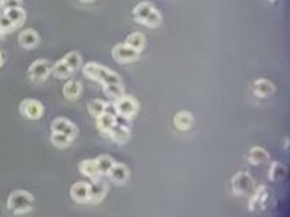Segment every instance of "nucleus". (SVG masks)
I'll return each mask as SVG.
<instances>
[{
	"mask_svg": "<svg viewBox=\"0 0 290 217\" xmlns=\"http://www.w3.org/2000/svg\"><path fill=\"white\" fill-rule=\"evenodd\" d=\"M84 75L88 76L90 79H94L97 82H102L104 85H110V83H122V79L114 70H110L104 65H99L94 62H88L84 65Z\"/></svg>",
	"mask_w": 290,
	"mask_h": 217,
	"instance_id": "obj_1",
	"label": "nucleus"
},
{
	"mask_svg": "<svg viewBox=\"0 0 290 217\" xmlns=\"http://www.w3.org/2000/svg\"><path fill=\"white\" fill-rule=\"evenodd\" d=\"M33 196L25 190H15L8 197V208L15 214H25L32 210Z\"/></svg>",
	"mask_w": 290,
	"mask_h": 217,
	"instance_id": "obj_2",
	"label": "nucleus"
},
{
	"mask_svg": "<svg viewBox=\"0 0 290 217\" xmlns=\"http://www.w3.org/2000/svg\"><path fill=\"white\" fill-rule=\"evenodd\" d=\"M52 69H54L52 62H49L46 59H38L29 67V76L33 82H41L49 76V73H52Z\"/></svg>",
	"mask_w": 290,
	"mask_h": 217,
	"instance_id": "obj_3",
	"label": "nucleus"
},
{
	"mask_svg": "<svg viewBox=\"0 0 290 217\" xmlns=\"http://www.w3.org/2000/svg\"><path fill=\"white\" fill-rule=\"evenodd\" d=\"M114 107H116L117 115H123V117H128V119L132 115H135L139 111L137 100H135L134 97H129V96H123L122 99L116 100Z\"/></svg>",
	"mask_w": 290,
	"mask_h": 217,
	"instance_id": "obj_4",
	"label": "nucleus"
},
{
	"mask_svg": "<svg viewBox=\"0 0 290 217\" xmlns=\"http://www.w3.org/2000/svg\"><path fill=\"white\" fill-rule=\"evenodd\" d=\"M43 105L38 100L33 99H26L20 104V112L29 120H38L40 117L43 115Z\"/></svg>",
	"mask_w": 290,
	"mask_h": 217,
	"instance_id": "obj_5",
	"label": "nucleus"
},
{
	"mask_svg": "<svg viewBox=\"0 0 290 217\" xmlns=\"http://www.w3.org/2000/svg\"><path fill=\"white\" fill-rule=\"evenodd\" d=\"M139 55H140L139 50H135L126 44H117L113 49V58L117 62H132L139 58Z\"/></svg>",
	"mask_w": 290,
	"mask_h": 217,
	"instance_id": "obj_6",
	"label": "nucleus"
},
{
	"mask_svg": "<svg viewBox=\"0 0 290 217\" xmlns=\"http://www.w3.org/2000/svg\"><path fill=\"white\" fill-rule=\"evenodd\" d=\"M52 132H58V134H64V136L70 137L72 140L78 136V128L69 120L64 119V117H58V119L54 120L52 123Z\"/></svg>",
	"mask_w": 290,
	"mask_h": 217,
	"instance_id": "obj_7",
	"label": "nucleus"
},
{
	"mask_svg": "<svg viewBox=\"0 0 290 217\" xmlns=\"http://www.w3.org/2000/svg\"><path fill=\"white\" fill-rule=\"evenodd\" d=\"M70 194L79 204L90 202V184L88 182H76L70 190Z\"/></svg>",
	"mask_w": 290,
	"mask_h": 217,
	"instance_id": "obj_8",
	"label": "nucleus"
},
{
	"mask_svg": "<svg viewBox=\"0 0 290 217\" xmlns=\"http://www.w3.org/2000/svg\"><path fill=\"white\" fill-rule=\"evenodd\" d=\"M232 189L237 194H246L252 189V179L248 173H237L232 179Z\"/></svg>",
	"mask_w": 290,
	"mask_h": 217,
	"instance_id": "obj_9",
	"label": "nucleus"
},
{
	"mask_svg": "<svg viewBox=\"0 0 290 217\" xmlns=\"http://www.w3.org/2000/svg\"><path fill=\"white\" fill-rule=\"evenodd\" d=\"M108 176L116 184H125L128 181V178H129V170H128V167L125 164L116 163L113 165V169L110 170Z\"/></svg>",
	"mask_w": 290,
	"mask_h": 217,
	"instance_id": "obj_10",
	"label": "nucleus"
},
{
	"mask_svg": "<svg viewBox=\"0 0 290 217\" xmlns=\"http://www.w3.org/2000/svg\"><path fill=\"white\" fill-rule=\"evenodd\" d=\"M38 40H40L38 33L33 29H25L19 35V43L25 49H33L38 44Z\"/></svg>",
	"mask_w": 290,
	"mask_h": 217,
	"instance_id": "obj_11",
	"label": "nucleus"
},
{
	"mask_svg": "<svg viewBox=\"0 0 290 217\" xmlns=\"http://www.w3.org/2000/svg\"><path fill=\"white\" fill-rule=\"evenodd\" d=\"M79 170H81L82 175L90 178L91 181H96L100 176V172H99V167H97L96 160H85V161H82L79 164Z\"/></svg>",
	"mask_w": 290,
	"mask_h": 217,
	"instance_id": "obj_12",
	"label": "nucleus"
},
{
	"mask_svg": "<svg viewBox=\"0 0 290 217\" xmlns=\"http://www.w3.org/2000/svg\"><path fill=\"white\" fill-rule=\"evenodd\" d=\"M153 11H155V8L152 6V3H149V2H142V3H139L137 6L134 8L132 14H134V17H135V20H139V22H142V23H146L147 19L152 15Z\"/></svg>",
	"mask_w": 290,
	"mask_h": 217,
	"instance_id": "obj_13",
	"label": "nucleus"
},
{
	"mask_svg": "<svg viewBox=\"0 0 290 217\" xmlns=\"http://www.w3.org/2000/svg\"><path fill=\"white\" fill-rule=\"evenodd\" d=\"M105 193H107L105 182L96 179L90 184V202H100L104 199Z\"/></svg>",
	"mask_w": 290,
	"mask_h": 217,
	"instance_id": "obj_14",
	"label": "nucleus"
},
{
	"mask_svg": "<svg viewBox=\"0 0 290 217\" xmlns=\"http://www.w3.org/2000/svg\"><path fill=\"white\" fill-rule=\"evenodd\" d=\"M174 122H175V126L179 131H187L193 125V115L189 111H181L175 115Z\"/></svg>",
	"mask_w": 290,
	"mask_h": 217,
	"instance_id": "obj_15",
	"label": "nucleus"
},
{
	"mask_svg": "<svg viewBox=\"0 0 290 217\" xmlns=\"http://www.w3.org/2000/svg\"><path fill=\"white\" fill-rule=\"evenodd\" d=\"M254 91L260 97H266L274 93V85H272V82L267 79H259L254 83Z\"/></svg>",
	"mask_w": 290,
	"mask_h": 217,
	"instance_id": "obj_16",
	"label": "nucleus"
},
{
	"mask_svg": "<svg viewBox=\"0 0 290 217\" xmlns=\"http://www.w3.org/2000/svg\"><path fill=\"white\" fill-rule=\"evenodd\" d=\"M125 44L129 46V47H132V49H135V50H139V52H140V50L146 44V40H145L142 32H132V33H129V35H128Z\"/></svg>",
	"mask_w": 290,
	"mask_h": 217,
	"instance_id": "obj_17",
	"label": "nucleus"
},
{
	"mask_svg": "<svg viewBox=\"0 0 290 217\" xmlns=\"http://www.w3.org/2000/svg\"><path fill=\"white\" fill-rule=\"evenodd\" d=\"M110 136L117 143H126L128 138H129V128H123V126L114 125L113 129L110 131Z\"/></svg>",
	"mask_w": 290,
	"mask_h": 217,
	"instance_id": "obj_18",
	"label": "nucleus"
},
{
	"mask_svg": "<svg viewBox=\"0 0 290 217\" xmlns=\"http://www.w3.org/2000/svg\"><path fill=\"white\" fill-rule=\"evenodd\" d=\"M81 90H82V87H81V83L78 81H69L64 85L62 93L67 99H78L79 94H81Z\"/></svg>",
	"mask_w": 290,
	"mask_h": 217,
	"instance_id": "obj_19",
	"label": "nucleus"
},
{
	"mask_svg": "<svg viewBox=\"0 0 290 217\" xmlns=\"http://www.w3.org/2000/svg\"><path fill=\"white\" fill-rule=\"evenodd\" d=\"M116 125V115L111 114H102L97 117V128L104 132H110L113 129V126Z\"/></svg>",
	"mask_w": 290,
	"mask_h": 217,
	"instance_id": "obj_20",
	"label": "nucleus"
},
{
	"mask_svg": "<svg viewBox=\"0 0 290 217\" xmlns=\"http://www.w3.org/2000/svg\"><path fill=\"white\" fill-rule=\"evenodd\" d=\"M5 14H6L8 19L12 22L14 26L22 25V23L25 22V19H26V12H25L23 8H12V9L5 11Z\"/></svg>",
	"mask_w": 290,
	"mask_h": 217,
	"instance_id": "obj_21",
	"label": "nucleus"
},
{
	"mask_svg": "<svg viewBox=\"0 0 290 217\" xmlns=\"http://www.w3.org/2000/svg\"><path fill=\"white\" fill-rule=\"evenodd\" d=\"M96 163H97V167H99L100 175H108L110 170L113 169V165L116 164V161H114L111 157H108V155H100V157L96 160Z\"/></svg>",
	"mask_w": 290,
	"mask_h": 217,
	"instance_id": "obj_22",
	"label": "nucleus"
},
{
	"mask_svg": "<svg viewBox=\"0 0 290 217\" xmlns=\"http://www.w3.org/2000/svg\"><path fill=\"white\" fill-rule=\"evenodd\" d=\"M104 91H105L107 97L114 99V100H118V99H122L125 96L122 83H110V85H105Z\"/></svg>",
	"mask_w": 290,
	"mask_h": 217,
	"instance_id": "obj_23",
	"label": "nucleus"
},
{
	"mask_svg": "<svg viewBox=\"0 0 290 217\" xmlns=\"http://www.w3.org/2000/svg\"><path fill=\"white\" fill-rule=\"evenodd\" d=\"M62 61L67 64V67H69L72 72H76L81 67V61L82 59H81V55L78 52H69L62 58Z\"/></svg>",
	"mask_w": 290,
	"mask_h": 217,
	"instance_id": "obj_24",
	"label": "nucleus"
},
{
	"mask_svg": "<svg viewBox=\"0 0 290 217\" xmlns=\"http://www.w3.org/2000/svg\"><path fill=\"white\" fill-rule=\"evenodd\" d=\"M52 73L57 76V78H61V79H65V78H69L72 75V70L67 67V64L61 59L58 61L55 65H54V69H52Z\"/></svg>",
	"mask_w": 290,
	"mask_h": 217,
	"instance_id": "obj_25",
	"label": "nucleus"
},
{
	"mask_svg": "<svg viewBox=\"0 0 290 217\" xmlns=\"http://www.w3.org/2000/svg\"><path fill=\"white\" fill-rule=\"evenodd\" d=\"M105 108H107V104L104 102V100H91V102L88 104V111L91 115H94L96 119L99 115L105 114Z\"/></svg>",
	"mask_w": 290,
	"mask_h": 217,
	"instance_id": "obj_26",
	"label": "nucleus"
},
{
	"mask_svg": "<svg viewBox=\"0 0 290 217\" xmlns=\"http://www.w3.org/2000/svg\"><path fill=\"white\" fill-rule=\"evenodd\" d=\"M50 141L55 147H67L70 144L72 138L64 136V134H58V132H52V136H50Z\"/></svg>",
	"mask_w": 290,
	"mask_h": 217,
	"instance_id": "obj_27",
	"label": "nucleus"
},
{
	"mask_svg": "<svg viewBox=\"0 0 290 217\" xmlns=\"http://www.w3.org/2000/svg\"><path fill=\"white\" fill-rule=\"evenodd\" d=\"M267 157H269L267 152H266L264 149H261V147H254V149L251 150V154H249L251 163H254V164H260V163L266 161Z\"/></svg>",
	"mask_w": 290,
	"mask_h": 217,
	"instance_id": "obj_28",
	"label": "nucleus"
},
{
	"mask_svg": "<svg viewBox=\"0 0 290 217\" xmlns=\"http://www.w3.org/2000/svg\"><path fill=\"white\" fill-rule=\"evenodd\" d=\"M15 26L12 25V22L6 17L5 12H0V32L2 33H6V32H11Z\"/></svg>",
	"mask_w": 290,
	"mask_h": 217,
	"instance_id": "obj_29",
	"label": "nucleus"
},
{
	"mask_svg": "<svg viewBox=\"0 0 290 217\" xmlns=\"http://www.w3.org/2000/svg\"><path fill=\"white\" fill-rule=\"evenodd\" d=\"M160 23H161V14H160V11H153L152 12V15L147 19V22L145 23L146 26H149V27H157V26H160Z\"/></svg>",
	"mask_w": 290,
	"mask_h": 217,
	"instance_id": "obj_30",
	"label": "nucleus"
},
{
	"mask_svg": "<svg viewBox=\"0 0 290 217\" xmlns=\"http://www.w3.org/2000/svg\"><path fill=\"white\" fill-rule=\"evenodd\" d=\"M284 173H286V170H284V167L281 164L272 165V169H270V178L272 179H280V178L284 176Z\"/></svg>",
	"mask_w": 290,
	"mask_h": 217,
	"instance_id": "obj_31",
	"label": "nucleus"
},
{
	"mask_svg": "<svg viewBox=\"0 0 290 217\" xmlns=\"http://www.w3.org/2000/svg\"><path fill=\"white\" fill-rule=\"evenodd\" d=\"M2 8L5 11L12 9V8H22V0H3V2H2Z\"/></svg>",
	"mask_w": 290,
	"mask_h": 217,
	"instance_id": "obj_32",
	"label": "nucleus"
},
{
	"mask_svg": "<svg viewBox=\"0 0 290 217\" xmlns=\"http://www.w3.org/2000/svg\"><path fill=\"white\" fill-rule=\"evenodd\" d=\"M116 125L123 126V128H129V120H128V117H123V115H116Z\"/></svg>",
	"mask_w": 290,
	"mask_h": 217,
	"instance_id": "obj_33",
	"label": "nucleus"
},
{
	"mask_svg": "<svg viewBox=\"0 0 290 217\" xmlns=\"http://www.w3.org/2000/svg\"><path fill=\"white\" fill-rule=\"evenodd\" d=\"M3 65V55H2V52H0V67Z\"/></svg>",
	"mask_w": 290,
	"mask_h": 217,
	"instance_id": "obj_34",
	"label": "nucleus"
},
{
	"mask_svg": "<svg viewBox=\"0 0 290 217\" xmlns=\"http://www.w3.org/2000/svg\"><path fill=\"white\" fill-rule=\"evenodd\" d=\"M3 40V33L2 32H0V41H2Z\"/></svg>",
	"mask_w": 290,
	"mask_h": 217,
	"instance_id": "obj_35",
	"label": "nucleus"
},
{
	"mask_svg": "<svg viewBox=\"0 0 290 217\" xmlns=\"http://www.w3.org/2000/svg\"><path fill=\"white\" fill-rule=\"evenodd\" d=\"M82 2H90V0H82Z\"/></svg>",
	"mask_w": 290,
	"mask_h": 217,
	"instance_id": "obj_36",
	"label": "nucleus"
},
{
	"mask_svg": "<svg viewBox=\"0 0 290 217\" xmlns=\"http://www.w3.org/2000/svg\"><path fill=\"white\" fill-rule=\"evenodd\" d=\"M2 2H3V0H0V6H2Z\"/></svg>",
	"mask_w": 290,
	"mask_h": 217,
	"instance_id": "obj_37",
	"label": "nucleus"
}]
</instances>
